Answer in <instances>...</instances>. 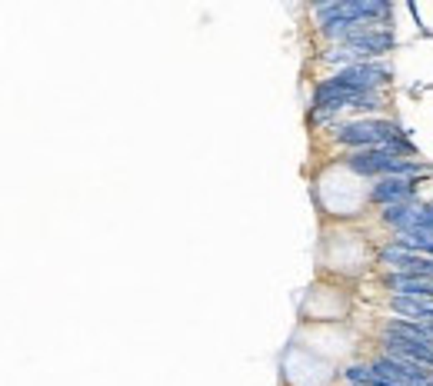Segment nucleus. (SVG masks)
<instances>
[{
    "label": "nucleus",
    "instance_id": "1",
    "mask_svg": "<svg viewBox=\"0 0 433 386\" xmlns=\"http://www.w3.org/2000/svg\"><path fill=\"white\" fill-rule=\"evenodd\" d=\"M337 143L347 147H363V150H390L396 157H410L413 143L400 137V127L390 120H350V124H337L333 127Z\"/></svg>",
    "mask_w": 433,
    "mask_h": 386
},
{
    "label": "nucleus",
    "instance_id": "2",
    "mask_svg": "<svg viewBox=\"0 0 433 386\" xmlns=\"http://www.w3.org/2000/svg\"><path fill=\"white\" fill-rule=\"evenodd\" d=\"M347 167L360 173V177H410L423 170V164L417 160H403V157L390 154V150H357V154L347 157Z\"/></svg>",
    "mask_w": 433,
    "mask_h": 386
},
{
    "label": "nucleus",
    "instance_id": "3",
    "mask_svg": "<svg viewBox=\"0 0 433 386\" xmlns=\"http://www.w3.org/2000/svg\"><path fill=\"white\" fill-rule=\"evenodd\" d=\"M387 13H390V4L383 0H337V4L317 7L320 24H370Z\"/></svg>",
    "mask_w": 433,
    "mask_h": 386
},
{
    "label": "nucleus",
    "instance_id": "4",
    "mask_svg": "<svg viewBox=\"0 0 433 386\" xmlns=\"http://www.w3.org/2000/svg\"><path fill=\"white\" fill-rule=\"evenodd\" d=\"M370 373L380 376V380H390V383H396V386H433V370L403 363V360H396V357L373 360L370 363Z\"/></svg>",
    "mask_w": 433,
    "mask_h": 386
},
{
    "label": "nucleus",
    "instance_id": "5",
    "mask_svg": "<svg viewBox=\"0 0 433 386\" xmlns=\"http://www.w3.org/2000/svg\"><path fill=\"white\" fill-rule=\"evenodd\" d=\"M333 84H340L347 91H360V93H373L377 87H383L390 80V70L380 64H357V67H347L340 70L337 77H330Z\"/></svg>",
    "mask_w": 433,
    "mask_h": 386
},
{
    "label": "nucleus",
    "instance_id": "6",
    "mask_svg": "<svg viewBox=\"0 0 433 386\" xmlns=\"http://www.w3.org/2000/svg\"><path fill=\"white\" fill-rule=\"evenodd\" d=\"M380 260H383V263H390V267H396V273L433 277V257H427V253H417V250H407V246H400V244L383 246Z\"/></svg>",
    "mask_w": 433,
    "mask_h": 386
},
{
    "label": "nucleus",
    "instance_id": "7",
    "mask_svg": "<svg viewBox=\"0 0 433 386\" xmlns=\"http://www.w3.org/2000/svg\"><path fill=\"white\" fill-rule=\"evenodd\" d=\"M340 47H357V51L377 57V53H387L390 47H394V34L377 30L373 24H357L344 40H340Z\"/></svg>",
    "mask_w": 433,
    "mask_h": 386
},
{
    "label": "nucleus",
    "instance_id": "8",
    "mask_svg": "<svg viewBox=\"0 0 433 386\" xmlns=\"http://www.w3.org/2000/svg\"><path fill=\"white\" fill-rule=\"evenodd\" d=\"M387 357H396V360H403V363L433 370V343L403 340V336H387Z\"/></svg>",
    "mask_w": 433,
    "mask_h": 386
},
{
    "label": "nucleus",
    "instance_id": "9",
    "mask_svg": "<svg viewBox=\"0 0 433 386\" xmlns=\"http://www.w3.org/2000/svg\"><path fill=\"white\" fill-rule=\"evenodd\" d=\"M387 286L396 296H417V300H433V277H417V273H390Z\"/></svg>",
    "mask_w": 433,
    "mask_h": 386
},
{
    "label": "nucleus",
    "instance_id": "10",
    "mask_svg": "<svg viewBox=\"0 0 433 386\" xmlns=\"http://www.w3.org/2000/svg\"><path fill=\"white\" fill-rule=\"evenodd\" d=\"M410 197H413V180H407V177H387V180H380L373 190H370V200L373 204H410Z\"/></svg>",
    "mask_w": 433,
    "mask_h": 386
},
{
    "label": "nucleus",
    "instance_id": "11",
    "mask_svg": "<svg viewBox=\"0 0 433 386\" xmlns=\"http://www.w3.org/2000/svg\"><path fill=\"white\" fill-rule=\"evenodd\" d=\"M390 310L403 320L433 323V300H417V296H390Z\"/></svg>",
    "mask_w": 433,
    "mask_h": 386
},
{
    "label": "nucleus",
    "instance_id": "12",
    "mask_svg": "<svg viewBox=\"0 0 433 386\" xmlns=\"http://www.w3.org/2000/svg\"><path fill=\"white\" fill-rule=\"evenodd\" d=\"M387 336H403V340H420V343H433V323L394 320L390 326H387Z\"/></svg>",
    "mask_w": 433,
    "mask_h": 386
},
{
    "label": "nucleus",
    "instance_id": "13",
    "mask_svg": "<svg viewBox=\"0 0 433 386\" xmlns=\"http://www.w3.org/2000/svg\"><path fill=\"white\" fill-rule=\"evenodd\" d=\"M417 210H420V204H394L383 210V223H390V227H396V230H407L410 223H413V217H417Z\"/></svg>",
    "mask_w": 433,
    "mask_h": 386
},
{
    "label": "nucleus",
    "instance_id": "14",
    "mask_svg": "<svg viewBox=\"0 0 433 386\" xmlns=\"http://www.w3.org/2000/svg\"><path fill=\"white\" fill-rule=\"evenodd\" d=\"M400 246H407V250H417V253H427L433 257V233H420V230H403L400 233Z\"/></svg>",
    "mask_w": 433,
    "mask_h": 386
},
{
    "label": "nucleus",
    "instance_id": "15",
    "mask_svg": "<svg viewBox=\"0 0 433 386\" xmlns=\"http://www.w3.org/2000/svg\"><path fill=\"white\" fill-rule=\"evenodd\" d=\"M323 60H330V64H350V67H357V64H367L370 53L357 51V47H337V51L323 53Z\"/></svg>",
    "mask_w": 433,
    "mask_h": 386
},
{
    "label": "nucleus",
    "instance_id": "16",
    "mask_svg": "<svg viewBox=\"0 0 433 386\" xmlns=\"http://www.w3.org/2000/svg\"><path fill=\"white\" fill-rule=\"evenodd\" d=\"M407 230H420V233H433V206H423L417 210V217H413V223H410ZM403 233V230H400Z\"/></svg>",
    "mask_w": 433,
    "mask_h": 386
},
{
    "label": "nucleus",
    "instance_id": "17",
    "mask_svg": "<svg viewBox=\"0 0 433 386\" xmlns=\"http://www.w3.org/2000/svg\"><path fill=\"white\" fill-rule=\"evenodd\" d=\"M360 386H396V383H390V380H380V376H373V373H370Z\"/></svg>",
    "mask_w": 433,
    "mask_h": 386
}]
</instances>
